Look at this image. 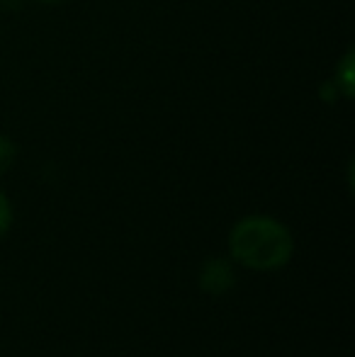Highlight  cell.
<instances>
[{"label": "cell", "instance_id": "obj_2", "mask_svg": "<svg viewBox=\"0 0 355 357\" xmlns=\"http://www.w3.org/2000/svg\"><path fill=\"white\" fill-rule=\"evenodd\" d=\"M199 289L207 294H227L229 289H234L236 284V268H234L232 258H209L204 260V265L199 268L197 275Z\"/></svg>", "mask_w": 355, "mask_h": 357}, {"label": "cell", "instance_id": "obj_6", "mask_svg": "<svg viewBox=\"0 0 355 357\" xmlns=\"http://www.w3.org/2000/svg\"><path fill=\"white\" fill-rule=\"evenodd\" d=\"M39 3H47V5H54V3H61V0H39Z\"/></svg>", "mask_w": 355, "mask_h": 357}, {"label": "cell", "instance_id": "obj_4", "mask_svg": "<svg viewBox=\"0 0 355 357\" xmlns=\"http://www.w3.org/2000/svg\"><path fill=\"white\" fill-rule=\"evenodd\" d=\"M15 155H17V149H15L13 139L0 134V175L8 173L10 165L15 163Z\"/></svg>", "mask_w": 355, "mask_h": 357}, {"label": "cell", "instance_id": "obj_1", "mask_svg": "<svg viewBox=\"0 0 355 357\" xmlns=\"http://www.w3.org/2000/svg\"><path fill=\"white\" fill-rule=\"evenodd\" d=\"M229 253L234 265L256 273H275L292 260V231L275 216H243L229 231Z\"/></svg>", "mask_w": 355, "mask_h": 357}, {"label": "cell", "instance_id": "obj_3", "mask_svg": "<svg viewBox=\"0 0 355 357\" xmlns=\"http://www.w3.org/2000/svg\"><path fill=\"white\" fill-rule=\"evenodd\" d=\"M353 61H355V54L353 52H346V56L341 59V63H338V68H336V75H333V85H336L338 93H341L346 100L353 98V90H355Z\"/></svg>", "mask_w": 355, "mask_h": 357}, {"label": "cell", "instance_id": "obj_5", "mask_svg": "<svg viewBox=\"0 0 355 357\" xmlns=\"http://www.w3.org/2000/svg\"><path fill=\"white\" fill-rule=\"evenodd\" d=\"M13 226V204H10L8 195L0 190V238L10 231Z\"/></svg>", "mask_w": 355, "mask_h": 357}]
</instances>
